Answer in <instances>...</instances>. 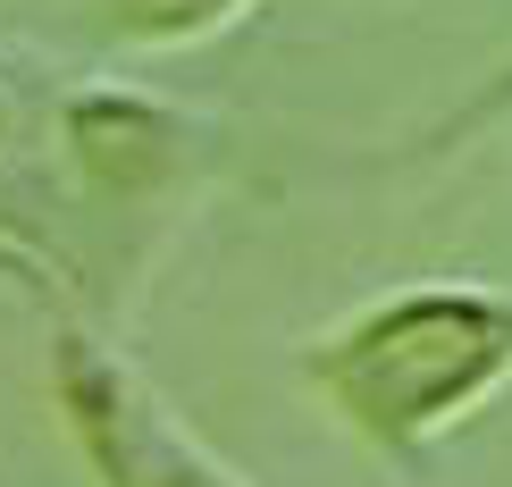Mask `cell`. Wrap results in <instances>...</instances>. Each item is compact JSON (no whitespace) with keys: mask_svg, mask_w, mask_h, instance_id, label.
<instances>
[{"mask_svg":"<svg viewBox=\"0 0 512 487\" xmlns=\"http://www.w3.org/2000/svg\"><path fill=\"white\" fill-rule=\"evenodd\" d=\"M294 370L345 437H361L395 471H420L437 437H454L512 387V286L479 278L387 286L319 328L294 353Z\"/></svg>","mask_w":512,"mask_h":487,"instance_id":"cell-1","label":"cell"},{"mask_svg":"<svg viewBox=\"0 0 512 487\" xmlns=\"http://www.w3.org/2000/svg\"><path fill=\"white\" fill-rule=\"evenodd\" d=\"M236 160V126L152 93L135 76H68L59 84V177L76 210V303L110 328L152 278L160 244Z\"/></svg>","mask_w":512,"mask_h":487,"instance_id":"cell-2","label":"cell"},{"mask_svg":"<svg viewBox=\"0 0 512 487\" xmlns=\"http://www.w3.org/2000/svg\"><path fill=\"white\" fill-rule=\"evenodd\" d=\"M51 404L93 487H252L168 412V395L84 311L51 320Z\"/></svg>","mask_w":512,"mask_h":487,"instance_id":"cell-3","label":"cell"},{"mask_svg":"<svg viewBox=\"0 0 512 487\" xmlns=\"http://www.w3.org/2000/svg\"><path fill=\"white\" fill-rule=\"evenodd\" d=\"M59 84L68 68L0 42V252L34 261L59 286V303H76V210L68 177H59Z\"/></svg>","mask_w":512,"mask_h":487,"instance_id":"cell-4","label":"cell"},{"mask_svg":"<svg viewBox=\"0 0 512 487\" xmlns=\"http://www.w3.org/2000/svg\"><path fill=\"white\" fill-rule=\"evenodd\" d=\"M269 0H68V34L93 59H168L244 26Z\"/></svg>","mask_w":512,"mask_h":487,"instance_id":"cell-5","label":"cell"},{"mask_svg":"<svg viewBox=\"0 0 512 487\" xmlns=\"http://www.w3.org/2000/svg\"><path fill=\"white\" fill-rule=\"evenodd\" d=\"M504 118H512V59H504V68H487L454 110H437L429 126H412V135L395 143V160H412V168L420 160H454V152H471L479 135H496Z\"/></svg>","mask_w":512,"mask_h":487,"instance_id":"cell-6","label":"cell"},{"mask_svg":"<svg viewBox=\"0 0 512 487\" xmlns=\"http://www.w3.org/2000/svg\"><path fill=\"white\" fill-rule=\"evenodd\" d=\"M0 286H9V294H26V303L42 311V320H59V311H68V303H59V286L42 278L34 261H17V252H0Z\"/></svg>","mask_w":512,"mask_h":487,"instance_id":"cell-7","label":"cell"}]
</instances>
